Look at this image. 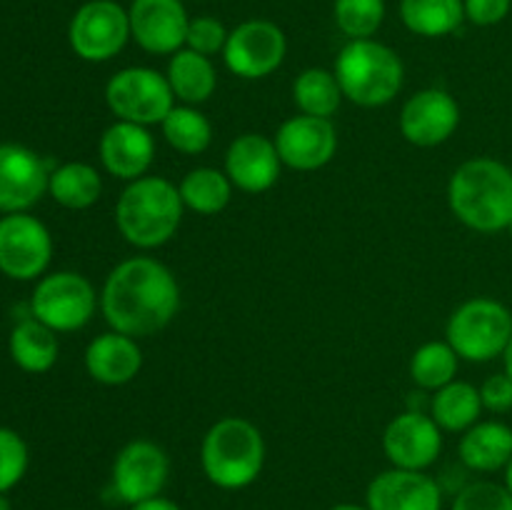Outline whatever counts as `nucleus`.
I'll list each match as a JSON object with an SVG mask.
<instances>
[{
    "mask_svg": "<svg viewBox=\"0 0 512 510\" xmlns=\"http://www.w3.org/2000/svg\"><path fill=\"white\" fill-rule=\"evenodd\" d=\"M30 453L23 435L0 425V493H8L23 480Z\"/></svg>",
    "mask_w": 512,
    "mask_h": 510,
    "instance_id": "473e14b6",
    "label": "nucleus"
},
{
    "mask_svg": "<svg viewBox=\"0 0 512 510\" xmlns=\"http://www.w3.org/2000/svg\"><path fill=\"white\" fill-rule=\"evenodd\" d=\"M205 478L223 490L248 488L265 465V440L258 425L230 415L210 425L200 445Z\"/></svg>",
    "mask_w": 512,
    "mask_h": 510,
    "instance_id": "20e7f679",
    "label": "nucleus"
},
{
    "mask_svg": "<svg viewBox=\"0 0 512 510\" xmlns=\"http://www.w3.org/2000/svg\"><path fill=\"white\" fill-rule=\"evenodd\" d=\"M293 100L303 115L330 118L343 103V90L333 70L308 68L295 78Z\"/></svg>",
    "mask_w": 512,
    "mask_h": 510,
    "instance_id": "c756f323",
    "label": "nucleus"
},
{
    "mask_svg": "<svg viewBox=\"0 0 512 510\" xmlns=\"http://www.w3.org/2000/svg\"><path fill=\"white\" fill-rule=\"evenodd\" d=\"M48 193L63 208L85 210L100 200L103 180L93 165L73 160V163H63L50 170Z\"/></svg>",
    "mask_w": 512,
    "mask_h": 510,
    "instance_id": "bb28decb",
    "label": "nucleus"
},
{
    "mask_svg": "<svg viewBox=\"0 0 512 510\" xmlns=\"http://www.w3.org/2000/svg\"><path fill=\"white\" fill-rule=\"evenodd\" d=\"M228 35L230 30L218 18H213V15H198V18H190L185 48L210 58V55L223 53L225 43H228Z\"/></svg>",
    "mask_w": 512,
    "mask_h": 510,
    "instance_id": "f704fd0d",
    "label": "nucleus"
},
{
    "mask_svg": "<svg viewBox=\"0 0 512 510\" xmlns=\"http://www.w3.org/2000/svg\"><path fill=\"white\" fill-rule=\"evenodd\" d=\"M343 98L360 108H380L395 100L405 80V68L400 55L390 45L375 38L348 40L335 60Z\"/></svg>",
    "mask_w": 512,
    "mask_h": 510,
    "instance_id": "39448f33",
    "label": "nucleus"
},
{
    "mask_svg": "<svg viewBox=\"0 0 512 510\" xmlns=\"http://www.w3.org/2000/svg\"><path fill=\"white\" fill-rule=\"evenodd\" d=\"M53 258L50 230L35 215L10 213L0 218V273L13 280H35Z\"/></svg>",
    "mask_w": 512,
    "mask_h": 510,
    "instance_id": "9b49d317",
    "label": "nucleus"
},
{
    "mask_svg": "<svg viewBox=\"0 0 512 510\" xmlns=\"http://www.w3.org/2000/svg\"><path fill=\"white\" fill-rule=\"evenodd\" d=\"M105 103L118 120L148 128L163 123L165 115L175 108V95L163 73L143 65H130L108 80Z\"/></svg>",
    "mask_w": 512,
    "mask_h": 510,
    "instance_id": "6e6552de",
    "label": "nucleus"
},
{
    "mask_svg": "<svg viewBox=\"0 0 512 510\" xmlns=\"http://www.w3.org/2000/svg\"><path fill=\"white\" fill-rule=\"evenodd\" d=\"M128 8L115 0H88L73 13L68 25V43L80 60L105 63L128 45Z\"/></svg>",
    "mask_w": 512,
    "mask_h": 510,
    "instance_id": "1a4fd4ad",
    "label": "nucleus"
},
{
    "mask_svg": "<svg viewBox=\"0 0 512 510\" xmlns=\"http://www.w3.org/2000/svg\"><path fill=\"white\" fill-rule=\"evenodd\" d=\"M400 20L420 38H445L465 20L463 0H400Z\"/></svg>",
    "mask_w": 512,
    "mask_h": 510,
    "instance_id": "a878e982",
    "label": "nucleus"
},
{
    "mask_svg": "<svg viewBox=\"0 0 512 510\" xmlns=\"http://www.w3.org/2000/svg\"><path fill=\"white\" fill-rule=\"evenodd\" d=\"M8 348L13 363L20 370L33 375L48 373L58 363L60 355L58 333L45 323H40L38 318H33V315L15 325L13 333H10Z\"/></svg>",
    "mask_w": 512,
    "mask_h": 510,
    "instance_id": "5701e85b",
    "label": "nucleus"
},
{
    "mask_svg": "<svg viewBox=\"0 0 512 510\" xmlns=\"http://www.w3.org/2000/svg\"><path fill=\"white\" fill-rule=\"evenodd\" d=\"M285 55H288V38L283 28L263 18L235 25L223 50L228 70L243 80L268 78L283 65Z\"/></svg>",
    "mask_w": 512,
    "mask_h": 510,
    "instance_id": "9d476101",
    "label": "nucleus"
},
{
    "mask_svg": "<svg viewBox=\"0 0 512 510\" xmlns=\"http://www.w3.org/2000/svg\"><path fill=\"white\" fill-rule=\"evenodd\" d=\"M460 125V105L448 90L425 88L405 100L400 110V133L418 148L445 143Z\"/></svg>",
    "mask_w": 512,
    "mask_h": 510,
    "instance_id": "f3484780",
    "label": "nucleus"
},
{
    "mask_svg": "<svg viewBox=\"0 0 512 510\" xmlns=\"http://www.w3.org/2000/svg\"><path fill=\"white\" fill-rule=\"evenodd\" d=\"M385 0H335L333 18L348 40L373 38L385 20Z\"/></svg>",
    "mask_w": 512,
    "mask_h": 510,
    "instance_id": "2f4dec72",
    "label": "nucleus"
},
{
    "mask_svg": "<svg viewBox=\"0 0 512 510\" xmlns=\"http://www.w3.org/2000/svg\"><path fill=\"white\" fill-rule=\"evenodd\" d=\"M0 510H10V500L5 498V493H0Z\"/></svg>",
    "mask_w": 512,
    "mask_h": 510,
    "instance_id": "79ce46f5",
    "label": "nucleus"
},
{
    "mask_svg": "<svg viewBox=\"0 0 512 510\" xmlns=\"http://www.w3.org/2000/svg\"><path fill=\"white\" fill-rule=\"evenodd\" d=\"M505 488L512 493V458H510V463L505 465Z\"/></svg>",
    "mask_w": 512,
    "mask_h": 510,
    "instance_id": "a19ab883",
    "label": "nucleus"
},
{
    "mask_svg": "<svg viewBox=\"0 0 512 510\" xmlns=\"http://www.w3.org/2000/svg\"><path fill=\"white\" fill-rule=\"evenodd\" d=\"M183 198L178 185L158 175L130 180L115 205V225L130 245L153 250L168 243L183 223Z\"/></svg>",
    "mask_w": 512,
    "mask_h": 510,
    "instance_id": "7ed1b4c3",
    "label": "nucleus"
},
{
    "mask_svg": "<svg viewBox=\"0 0 512 510\" xmlns=\"http://www.w3.org/2000/svg\"><path fill=\"white\" fill-rule=\"evenodd\" d=\"M508 233H510V238H512V220H510V225H508Z\"/></svg>",
    "mask_w": 512,
    "mask_h": 510,
    "instance_id": "37998d69",
    "label": "nucleus"
},
{
    "mask_svg": "<svg viewBox=\"0 0 512 510\" xmlns=\"http://www.w3.org/2000/svg\"><path fill=\"white\" fill-rule=\"evenodd\" d=\"M50 168L35 150L0 143V213H28L48 193Z\"/></svg>",
    "mask_w": 512,
    "mask_h": 510,
    "instance_id": "2eb2a0df",
    "label": "nucleus"
},
{
    "mask_svg": "<svg viewBox=\"0 0 512 510\" xmlns=\"http://www.w3.org/2000/svg\"><path fill=\"white\" fill-rule=\"evenodd\" d=\"M368 510H443V493L425 470L390 468L368 485Z\"/></svg>",
    "mask_w": 512,
    "mask_h": 510,
    "instance_id": "6ab92c4d",
    "label": "nucleus"
},
{
    "mask_svg": "<svg viewBox=\"0 0 512 510\" xmlns=\"http://www.w3.org/2000/svg\"><path fill=\"white\" fill-rule=\"evenodd\" d=\"M480 400H483V410L490 413H508L512 410V378L508 373L490 375L483 385H480Z\"/></svg>",
    "mask_w": 512,
    "mask_h": 510,
    "instance_id": "c9c22d12",
    "label": "nucleus"
},
{
    "mask_svg": "<svg viewBox=\"0 0 512 510\" xmlns=\"http://www.w3.org/2000/svg\"><path fill=\"white\" fill-rule=\"evenodd\" d=\"M458 353L448 340H430L410 358V378L423 390H440L453 383L458 373Z\"/></svg>",
    "mask_w": 512,
    "mask_h": 510,
    "instance_id": "7c9ffc66",
    "label": "nucleus"
},
{
    "mask_svg": "<svg viewBox=\"0 0 512 510\" xmlns=\"http://www.w3.org/2000/svg\"><path fill=\"white\" fill-rule=\"evenodd\" d=\"M100 310L110 330L148 338L168 328L180 310V285L160 260L138 255L110 270L100 293Z\"/></svg>",
    "mask_w": 512,
    "mask_h": 510,
    "instance_id": "f257e3e1",
    "label": "nucleus"
},
{
    "mask_svg": "<svg viewBox=\"0 0 512 510\" xmlns=\"http://www.w3.org/2000/svg\"><path fill=\"white\" fill-rule=\"evenodd\" d=\"M383 450L393 468L425 470L443 450V430L433 415L423 410H405L395 415L383 433Z\"/></svg>",
    "mask_w": 512,
    "mask_h": 510,
    "instance_id": "4468645a",
    "label": "nucleus"
},
{
    "mask_svg": "<svg viewBox=\"0 0 512 510\" xmlns=\"http://www.w3.org/2000/svg\"><path fill=\"white\" fill-rule=\"evenodd\" d=\"M455 218L478 233L508 230L512 220V170L495 158L465 160L448 183Z\"/></svg>",
    "mask_w": 512,
    "mask_h": 510,
    "instance_id": "f03ea898",
    "label": "nucleus"
},
{
    "mask_svg": "<svg viewBox=\"0 0 512 510\" xmlns=\"http://www.w3.org/2000/svg\"><path fill=\"white\" fill-rule=\"evenodd\" d=\"M275 148L283 165L308 173V170L325 168L335 158L338 133L330 118L295 115L278 128Z\"/></svg>",
    "mask_w": 512,
    "mask_h": 510,
    "instance_id": "dca6fc26",
    "label": "nucleus"
},
{
    "mask_svg": "<svg viewBox=\"0 0 512 510\" xmlns=\"http://www.w3.org/2000/svg\"><path fill=\"white\" fill-rule=\"evenodd\" d=\"M163 138L183 155H200L213 143V125L195 105H175L160 123Z\"/></svg>",
    "mask_w": 512,
    "mask_h": 510,
    "instance_id": "c85d7f7f",
    "label": "nucleus"
},
{
    "mask_svg": "<svg viewBox=\"0 0 512 510\" xmlns=\"http://www.w3.org/2000/svg\"><path fill=\"white\" fill-rule=\"evenodd\" d=\"M165 78L183 105L205 103L218 88V73L208 55H200L190 48H180L178 53L170 55Z\"/></svg>",
    "mask_w": 512,
    "mask_h": 510,
    "instance_id": "b1692460",
    "label": "nucleus"
},
{
    "mask_svg": "<svg viewBox=\"0 0 512 510\" xmlns=\"http://www.w3.org/2000/svg\"><path fill=\"white\" fill-rule=\"evenodd\" d=\"M465 3V20L480 28L503 23L510 15L512 0H463Z\"/></svg>",
    "mask_w": 512,
    "mask_h": 510,
    "instance_id": "e433bc0d",
    "label": "nucleus"
},
{
    "mask_svg": "<svg viewBox=\"0 0 512 510\" xmlns=\"http://www.w3.org/2000/svg\"><path fill=\"white\" fill-rule=\"evenodd\" d=\"M503 363H505V373L512 378V338L508 340V345H505L503 350Z\"/></svg>",
    "mask_w": 512,
    "mask_h": 510,
    "instance_id": "58836bf2",
    "label": "nucleus"
},
{
    "mask_svg": "<svg viewBox=\"0 0 512 510\" xmlns=\"http://www.w3.org/2000/svg\"><path fill=\"white\" fill-rule=\"evenodd\" d=\"M98 155L103 168L118 180H138L150 170L155 158V140L145 125L115 120L100 135Z\"/></svg>",
    "mask_w": 512,
    "mask_h": 510,
    "instance_id": "aec40b11",
    "label": "nucleus"
},
{
    "mask_svg": "<svg viewBox=\"0 0 512 510\" xmlns=\"http://www.w3.org/2000/svg\"><path fill=\"white\" fill-rule=\"evenodd\" d=\"M233 188L235 185L230 183L225 170L218 168L190 170L178 185L185 208L200 215H215L228 208L230 198H233Z\"/></svg>",
    "mask_w": 512,
    "mask_h": 510,
    "instance_id": "cd10ccee",
    "label": "nucleus"
},
{
    "mask_svg": "<svg viewBox=\"0 0 512 510\" xmlns=\"http://www.w3.org/2000/svg\"><path fill=\"white\" fill-rule=\"evenodd\" d=\"M280 160L275 140L260 133H243L230 143L225 153V175L243 193H265L280 178Z\"/></svg>",
    "mask_w": 512,
    "mask_h": 510,
    "instance_id": "a211bd4d",
    "label": "nucleus"
},
{
    "mask_svg": "<svg viewBox=\"0 0 512 510\" xmlns=\"http://www.w3.org/2000/svg\"><path fill=\"white\" fill-rule=\"evenodd\" d=\"M460 460L475 473L503 470L512 458V428L500 420H478L460 438Z\"/></svg>",
    "mask_w": 512,
    "mask_h": 510,
    "instance_id": "4be33fe9",
    "label": "nucleus"
},
{
    "mask_svg": "<svg viewBox=\"0 0 512 510\" xmlns=\"http://www.w3.org/2000/svg\"><path fill=\"white\" fill-rule=\"evenodd\" d=\"M143 368V350L130 335L108 330L85 348V370L95 383L125 385L138 378Z\"/></svg>",
    "mask_w": 512,
    "mask_h": 510,
    "instance_id": "412c9836",
    "label": "nucleus"
},
{
    "mask_svg": "<svg viewBox=\"0 0 512 510\" xmlns=\"http://www.w3.org/2000/svg\"><path fill=\"white\" fill-rule=\"evenodd\" d=\"M130 38L150 55H173L185 48L190 15L183 0H133L128 5Z\"/></svg>",
    "mask_w": 512,
    "mask_h": 510,
    "instance_id": "ddd939ff",
    "label": "nucleus"
},
{
    "mask_svg": "<svg viewBox=\"0 0 512 510\" xmlns=\"http://www.w3.org/2000/svg\"><path fill=\"white\" fill-rule=\"evenodd\" d=\"M330 510H368V505H353V503H340V505H333Z\"/></svg>",
    "mask_w": 512,
    "mask_h": 510,
    "instance_id": "ea45409f",
    "label": "nucleus"
},
{
    "mask_svg": "<svg viewBox=\"0 0 512 510\" xmlns=\"http://www.w3.org/2000/svg\"><path fill=\"white\" fill-rule=\"evenodd\" d=\"M448 343L458 358L470 363H488L503 355L512 338V313L493 298L465 300L448 320Z\"/></svg>",
    "mask_w": 512,
    "mask_h": 510,
    "instance_id": "423d86ee",
    "label": "nucleus"
},
{
    "mask_svg": "<svg viewBox=\"0 0 512 510\" xmlns=\"http://www.w3.org/2000/svg\"><path fill=\"white\" fill-rule=\"evenodd\" d=\"M170 478V458L153 440H130L123 445L113 463L110 485L123 503L135 505L140 500L163 493Z\"/></svg>",
    "mask_w": 512,
    "mask_h": 510,
    "instance_id": "f8f14e48",
    "label": "nucleus"
},
{
    "mask_svg": "<svg viewBox=\"0 0 512 510\" xmlns=\"http://www.w3.org/2000/svg\"><path fill=\"white\" fill-rule=\"evenodd\" d=\"M480 413H483L480 388L465 380H453L445 388L435 390L430 400V415L445 433H465L478 423Z\"/></svg>",
    "mask_w": 512,
    "mask_h": 510,
    "instance_id": "393cba45",
    "label": "nucleus"
},
{
    "mask_svg": "<svg viewBox=\"0 0 512 510\" xmlns=\"http://www.w3.org/2000/svg\"><path fill=\"white\" fill-rule=\"evenodd\" d=\"M98 293L85 275L58 270L38 280L30 298V315L55 333H73L93 320Z\"/></svg>",
    "mask_w": 512,
    "mask_h": 510,
    "instance_id": "0eeeda50",
    "label": "nucleus"
},
{
    "mask_svg": "<svg viewBox=\"0 0 512 510\" xmlns=\"http://www.w3.org/2000/svg\"><path fill=\"white\" fill-rule=\"evenodd\" d=\"M450 510H512V493L493 480H475L455 495Z\"/></svg>",
    "mask_w": 512,
    "mask_h": 510,
    "instance_id": "72a5a7b5",
    "label": "nucleus"
},
{
    "mask_svg": "<svg viewBox=\"0 0 512 510\" xmlns=\"http://www.w3.org/2000/svg\"><path fill=\"white\" fill-rule=\"evenodd\" d=\"M130 510H183L175 500L163 498V495H155V498L140 500V503L130 505Z\"/></svg>",
    "mask_w": 512,
    "mask_h": 510,
    "instance_id": "4c0bfd02",
    "label": "nucleus"
}]
</instances>
